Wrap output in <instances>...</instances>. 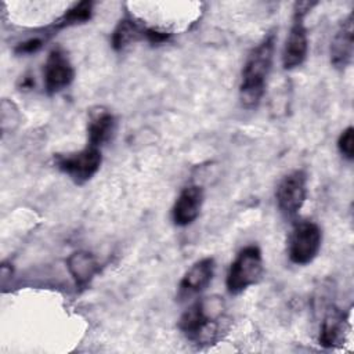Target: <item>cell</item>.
Segmentation results:
<instances>
[{
    "label": "cell",
    "mask_w": 354,
    "mask_h": 354,
    "mask_svg": "<svg viewBox=\"0 0 354 354\" xmlns=\"http://www.w3.org/2000/svg\"><path fill=\"white\" fill-rule=\"evenodd\" d=\"M178 329L187 340L202 346L216 343L224 329V301L212 296L196 300L180 317Z\"/></svg>",
    "instance_id": "cell-1"
},
{
    "label": "cell",
    "mask_w": 354,
    "mask_h": 354,
    "mask_svg": "<svg viewBox=\"0 0 354 354\" xmlns=\"http://www.w3.org/2000/svg\"><path fill=\"white\" fill-rule=\"evenodd\" d=\"M275 51V35L268 33L248 55L239 83V98L245 108H256L266 91L272 68Z\"/></svg>",
    "instance_id": "cell-2"
},
{
    "label": "cell",
    "mask_w": 354,
    "mask_h": 354,
    "mask_svg": "<svg viewBox=\"0 0 354 354\" xmlns=\"http://www.w3.org/2000/svg\"><path fill=\"white\" fill-rule=\"evenodd\" d=\"M317 4V1H296L293 4L292 25L282 51V66L286 71L300 66L307 58L308 35L304 25V18Z\"/></svg>",
    "instance_id": "cell-3"
},
{
    "label": "cell",
    "mask_w": 354,
    "mask_h": 354,
    "mask_svg": "<svg viewBox=\"0 0 354 354\" xmlns=\"http://www.w3.org/2000/svg\"><path fill=\"white\" fill-rule=\"evenodd\" d=\"M263 275V254L259 246H245L231 263L225 286L231 295H239L249 286L256 285Z\"/></svg>",
    "instance_id": "cell-4"
},
{
    "label": "cell",
    "mask_w": 354,
    "mask_h": 354,
    "mask_svg": "<svg viewBox=\"0 0 354 354\" xmlns=\"http://www.w3.org/2000/svg\"><path fill=\"white\" fill-rule=\"evenodd\" d=\"M101 162V149L91 145H87L79 152L57 153L54 156L55 167L77 185H83L91 180L100 170Z\"/></svg>",
    "instance_id": "cell-5"
},
{
    "label": "cell",
    "mask_w": 354,
    "mask_h": 354,
    "mask_svg": "<svg viewBox=\"0 0 354 354\" xmlns=\"http://www.w3.org/2000/svg\"><path fill=\"white\" fill-rule=\"evenodd\" d=\"M322 232L314 221L297 223L288 239V256L293 264L307 266L317 256L321 249Z\"/></svg>",
    "instance_id": "cell-6"
},
{
    "label": "cell",
    "mask_w": 354,
    "mask_h": 354,
    "mask_svg": "<svg viewBox=\"0 0 354 354\" xmlns=\"http://www.w3.org/2000/svg\"><path fill=\"white\" fill-rule=\"evenodd\" d=\"M277 205L279 212L288 217L293 218L297 216L303 207L307 198V174L304 170H293L288 173L278 184Z\"/></svg>",
    "instance_id": "cell-7"
},
{
    "label": "cell",
    "mask_w": 354,
    "mask_h": 354,
    "mask_svg": "<svg viewBox=\"0 0 354 354\" xmlns=\"http://www.w3.org/2000/svg\"><path fill=\"white\" fill-rule=\"evenodd\" d=\"M43 79L46 93L48 95L57 94L71 86L75 79V69L64 48L54 47L48 53L44 64Z\"/></svg>",
    "instance_id": "cell-8"
},
{
    "label": "cell",
    "mask_w": 354,
    "mask_h": 354,
    "mask_svg": "<svg viewBox=\"0 0 354 354\" xmlns=\"http://www.w3.org/2000/svg\"><path fill=\"white\" fill-rule=\"evenodd\" d=\"M354 53V25L353 14H348L346 19L342 21L337 30L335 32L330 41V64L337 71H344L350 66Z\"/></svg>",
    "instance_id": "cell-9"
},
{
    "label": "cell",
    "mask_w": 354,
    "mask_h": 354,
    "mask_svg": "<svg viewBox=\"0 0 354 354\" xmlns=\"http://www.w3.org/2000/svg\"><path fill=\"white\" fill-rule=\"evenodd\" d=\"M202 203L203 189L201 185L189 184L184 187L178 194L171 209L173 223L178 227H187L192 224L201 213Z\"/></svg>",
    "instance_id": "cell-10"
},
{
    "label": "cell",
    "mask_w": 354,
    "mask_h": 354,
    "mask_svg": "<svg viewBox=\"0 0 354 354\" xmlns=\"http://www.w3.org/2000/svg\"><path fill=\"white\" fill-rule=\"evenodd\" d=\"M216 263L213 257H203L194 263L178 285V297L187 299L203 292L213 279Z\"/></svg>",
    "instance_id": "cell-11"
},
{
    "label": "cell",
    "mask_w": 354,
    "mask_h": 354,
    "mask_svg": "<svg viewBox=\"0 0 354 354\" xmlns=\"http://www.w3.org/2000/svg\"><path fill=\"white\" fill-rule=\"evenodd\" d=\"M116 131V118L102 106L90 111L87 123V145L100 148L109 142Z\"/></svg>",
    "instance_id": "cell-12"
},
{
    "label": "cell",
    "mask_w": 354,
    "mask_h": 354,
    "mask_svg": "<svg viewBox=\"0 0 354 354\" xmlns=\"http://www.w3.org/2000/svg\"><path fill=\"white\" fill-rule=\"evenodd\" d=\"M66 267L79 289H86L100 270L94 256L84 250L72 253L66 260Z\"/></svg>",
    "instance_id": "cell-13"
},
{
    "label": "cell",
    "mask_w": 354,
    "mask_h": 354,
    "mask_svg": "<svg viewBox=\"0 0 354 354\" xmlns=\"http://www.w3.org/2000/svg\"><path fill=\"white\" fill-rule=\"evenodd\" d=\"M346 340V318L342 311L330 310L319 328L318 343L325 348L339 347Z\"/></svg>",
    "instance_id": "cell-14"
},
{
    "label": "cell",
    "mask_w": 354,
    "mask_h": 354,
    "mask_svg": "<svg viewBox=\"0 0 354 354\" xmlns=\"http://www.w3.org/2000/svg\"><path fill=\"white\" fill-rule=\"evenodd\" d=\"M145 35L147 26L140 24L133 17H124L115 26L111 36V44L115 51H123L130 44L144 40Z\"/></svg>",
    "instance_id": "cell-15"
},
{
    "label": "cell",
    "mask_w": 354,
    "mask_h": 354,
    "mask_svg": "<svg viewBox=\"0 0 354 354\" xmlns=\"http://www.w3.org/2000/svg\"><path fill=\"white\" fill-rule=\"evenodd\" d=\"M93 17V3L91 1H80L73 4L69 10H66L53 25H51V30L53 33L64 29V28H69V26H75V25H80V24H86Z\"/></svg>",
    "instance_id": "cell-16"
},
{
    "label": "cell",
    "mask_w": 354,
    "mask_h": 354,
    "mask_svg": "<svg viewBox=\"0 0 354 354\" xmlns=\"http://www.w3.org/2000/svg\"><path fill=\"white\" fill-rule=\"evenodd\" d=\"M354 129L353 126H348L347 129H344L337 140V149L342 153L343 158H346L347 160H353L354 158Z\"/></svg>",
    "instance_id": "cell-17"
},
{
    "label": "cell",
    "mask_w": 354,
    "mask_h": 354,
    "mask_svg": "<svg viewBox=\"0 0 354 354\" xmlns=\"http://www.w3.org/2000/svg\"><path fill=\"white\" fill-rule=\"evenodd\" d=\"M43 46V39L41 37H30L22 43H19L17 47H15V53L17 54H22V55H26V54H33L36 51H39Z\"/></svg>",
    "instance_id": "cell-18"
}]
</instances>
